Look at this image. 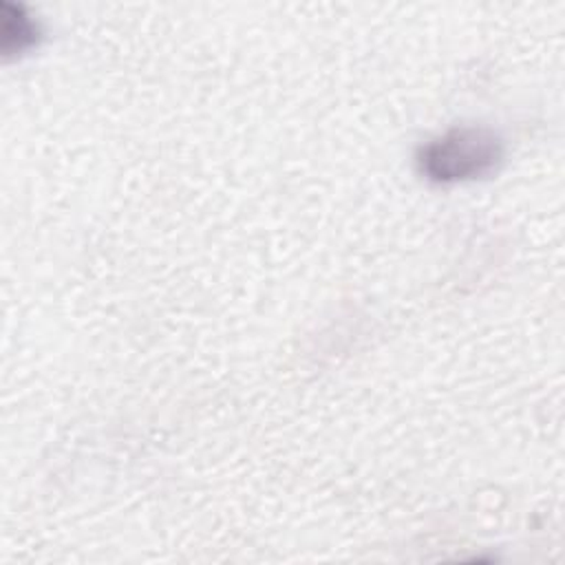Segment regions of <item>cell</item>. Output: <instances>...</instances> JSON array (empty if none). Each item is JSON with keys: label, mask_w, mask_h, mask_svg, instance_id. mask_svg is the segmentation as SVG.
Returning a JSON list of instances; mask_svg holds the SVG:
<instances>
[{"label": "cell", "mask_w": 565, "mask_h": 565, "mask_svg": "<svg viewBox=\"0 0 565 565\" xmlns=\"http://www.w3.org/2000/svg\"><path fill=\"white\" fill-rule=\"evenodd\" d=\"M503 150L486 128H452L422 148L419 166L435 181H461L494 170Z\"/></svg>", "instance_id": "obj_1"}]
</instances>
